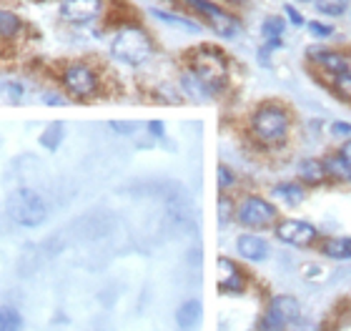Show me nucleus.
<instances>
[{
  "label": "nucleus",
  "mask_w": 351,
  "mask_h": 331,
  "mask_svg": "<svg viewBox=\"0 0 351 331\" xmlns=\"http://www.w3.org/2000/svg\"><path fill=\"white\" fill-rule=\"evenodd\" d=\"M154 53V43L146 30L141 28H123L118 30L116 38L110 40V56L128 66H141L146 63Z\"/></svg>",
  "instance_id": "nucleus-1"
},
{
  "label": "nucleus",
  "mask_w": 351,
  "mask_h": 331,
  "mask_svg": "<svg viewBox=\"0 0 351 331\" xmlns=\"http://www.w3.org/2000/svg\"><path fill=\"white\" fill-rule=\"evenodd\" d=\"M289 113H286L281 106L276 103H263L256 108V113L251 116V131L261 143L266 146H274V143H281L289 133Z\"/></svg>",
  "instance_id": "nucleus-2"
},
{
  "label": "nucleus",
  "mask_w": 351,
  "mask_h": 331,
  "mask_svg": "<svg viewBox=\"0 0 351 331\" xmlns=\"http://www.w3.org/2000/svg\"><path fill=\"white\" fill-rule=\"evenodd\" d=\"M191 63H193V66H191V73L196 75V78H201L204 86L211 90L213 96L226 86L228 63L216 48H198V51L193 53Z\"/></svg>",
  "instance_id": "nucleus-3"
},
{
  "label": "nucleus",
  "mask_w": 351,
  "mask_h": 331,
  "mask_svg": "<svg viewBox=\"0 0 351 331\" xmlns=\"http://www.w3.org/2000/svg\"><path fill=\"white\" fill-rule=\"evenodd\" d=\"M8 216L18 226L36 228L45 221L48 208H45V201L33 188H18V191H13L8 196Z\"/></svg>",
  "instance_id": "nucleus-4"
},
{
  "label": "nucleus",
  "mask_w": 351,
  "mask_h": 331,
  "mask_svg": "<svg viewBox=\"0 0 351 331\" xmlns=\"http://www.w3.org/2000/svg\"><path fill=\"white\" fill-rule=\"evenodd\" d=\"M236 219L243 228H269L276 221V206L261 196H249L239 206Z\"/></svg>",
  "instance_id": "nucleus-5"
},
{
  "label": "nucleus",
  "mask_w": 351,
  "mask_h": 331,
  "mask_svg": "<svg viewBox=\"0 0 351 331\" xmlns=\"http://www.w3.org/2000/svg\"><path fill=\"white\" fill-rule=\"evenodd\" d=\"M63 83H66V90L78 101H86V98H93L98 93V75L90 66L86 63H73V66L66 68L63 73Z\"/></svg>",
  "instance_id": "nucleus-6"
},
{
  "label": "nucleus",
  "mask_w": 351,
  "mask_h": 331,
  "mask_svg": "<svg viewBox=\"0 0 351 331\" xmlns=\"http://www.w3.org/2000/svg\"><path fill=\"white\" fill-rule=\"evenodd\" d=\"M276 238L289 243V246L304 249V246H311L316 241V228L311 223H306V221L289 219V221H281L276 226Z\"/></svg>",
  "instance_id": "nucleus-7"
},
{
  "label": "nucleus",
  "mask_w": 351,
  "mask_h": 331,
  "mask_svg": "<svg viewBox=\"0 0 351 331\" xmlns=\"http://www.w3.org/2000/svg\"><path fill=\"white\" fill-rule=\"evenodd\" d=\"M193 10H198L201 15H206L208 21H211V28L219 33V36H223V38H231V36H236V21L231 18L228 13H223L219 5H213V3H208V0H186Z\"/></svg>",
  "instance_id": "nucleus-8"
},
{
  "label": "nucleus",
  "mask_w": 351,
  "mask_h": 331,
  "mask_svg": "<svg viewBox=\"0 0 351 331\" xmlns=\"http://www.w3.org/2000/svg\"><path fill=\"white\" fill-rule=\"evenodd\" d=\"M101 0H63L60 15L71 23H88L101 13Z\"/></svg>",
  "instance_id": "nucleus-9"
},
{
  "label": "nucleus",
  "mask_w": 351,
  "mask_h": 331,
  "mask_svg": "<svg viewBox=\"0 0 351 331\" xmlns=\"http://www.w3.org/2000/svg\"><path fill=\"white\" fill-rule=\"evenodd\" d=\"M236 251H239L241 258L256 264V261H263V258L269 256V243L256 234H241L236 238Z\"/></svg>",
  "instance_id": "nucleus-10"
},
{
  "label": "nucleus",
  "mask_w": 351,
  "mask_h": 331,
  "mask_svg": "<svg viewBox=\"0 0 351 331\" xmlns=\"http://www.w3.org/2000/svg\"><path fill=\"white\" fill-rule=\"evenodd\" d=\"M219 271H221V291L223 294H241L243 289H246V279H243V273L239 271V266L234 261H228V258H221L219 261Z\"/></svg>",
  "instance_id": "nucleus-11"
},
{
  "label": "nucleus",
  "mask_w": 351,
  "mask_h": 331,
  "mask_svg": "<svg viewBox=\"0 0 351 331\" xmlns=\"http://www.w3.org/2000/svg\"><path fill=\"white\" fill-rule=\"evenodd\" d=\"M308 56L314 58V63L324 68V71H329L334 75H341V73H349L351 71V63L349 58H344L341 53H334V51H322V48H311Z\"/></svg>",
  "instance_id": "nucleus-12"
},
{
  "label": "nucleus",
  "mask_w": 351,
  "mask_h": 331,
  "mask_svg": "<svg viewBox=\"0 0 351 331\" xmlns=\"http://www.w3.org/2000/svg\"><path fill=\"white\" fill-rule=\"evenodd\" d=\"M201 317H204V306H201L198 299L183 302L181 306H178V311H176V321H178L181 329H193V326L201 321Z\"/></svg>",
  "instance_id": "nucleus-13"
},
{
  "label": "nucleus",
  "mask_w": 351,
  "mask_h": 331,
  "mask_svg": "<svg viewBox=\"0 0 351 331\" xmlns=\"http://www.w3.org/2000/svg\"><path fill=\"white\" fill-rule=\"evenodd\" d=\"M324 171H326V178L331 181H339V184H351V163L346 158H341V154L329 156L324 161Z\"/></svg>",
  "instance_id": "nucleus-14"
},
{
  "label": "nucleus",
  "mask_w": 351,
  "mask_h": 331,
  "mask_svg": "<svg viewBox=\"0 0 351 331\" xmlns=\"http://www.w3.org/2000/svg\"><path fill=\"white\" fill-rule=\"evenodd\" d=\"M269 309L276 311L278 317L286 319L289 324H293V321L299 319V314H301L299 302H296L293 296H289V294H278V296H274V299H271V304H269Z\"/></svg>",
  "instance_id": "nucleus-15"
},
{
  "label": "nucleus",
  "mask_w": 351,
  "mask_h": 331,
  "mask_svg": "<svg viewBox=\"0 0 351 331\" xmlns=\"http://www.w3.org/2000/svg\"><path fill=\"white\" fill-rule=\"evenodd\" d=\"M322 251L329 258H337V261H344L351 258V236H339V238H329L324 243Z\"/></svg>",
  "instance_id": "nucleus-16"
},
{
  "label": "nucleus",
  "mask_w": 351,
  "mask_h": 331,
  "mask_svg": "<svg viewBox=\"0 0 351 331\" xmlns=\"http://www.w3.org/2000/svg\"><path fill=\"white\" fill-rule=\"evenodd\" d=\"M21 28H23L21 18H18L13 10L0 8V38H3V40H10V38H15L21 33Z\"/></svg>",
  "instance_id": "nucleus-17"
},
{
  "label": "nucleus",
  "mask_w": 351,
  "mask_h": 331,
  "mask_svg": "<svg viewBox=\"0 0 351 331\" xmlns=\"http://www.w3.org/2000/svg\"><path fill=\"white\" fill-rule=\"evenodd\" d=\"M63 138H66V125L60 123V121H56V123H51L40 133V146L48 148V151H56L63 143Z\"/></svg>",
  "instance_id": "nucleus-18"
},
{
  "label": "nucleus",
  "mask_w": 351,
  "mask_h": 331,
  "mask_svg": "<svg viewBox=\"0 0 351 331\" xmlns=\"http://www.w3.org/2000/svg\"><path fill=\"white\" fill-rule=\"evenodd\" d=\"M23 317L15 306H0V331H21Z\"/></svg>",
  "instance_id": "nucleus-19"
},
{
  "label": "nucleus",
  "mask_w": 351,
  "mask_h": 331,
  "mask_svg": "<svg viewBox=\"0 0 351 331\" xmlns=\"http://www.w3.org/2000/svg\"><path fill=\"white\" fill-rule=\"evenodd\" d=\"M274 196L276 199H284L286 204H301L304 201V188H301L299 184H278L276 188H274Z\"/></svg>",
  "instance_id": "nucleus-20"
},
{
  "label": "nucleus",
  "mask_w": 351,
  "mask_h": 331,
  "mask_svg": "<svg viewBox=\"0 0 351 331\" xmlns=\"http://www.w3.org/2000/svg\"><path fill=\"white\" fill-rule=\"evenodd\" d=\"M299 173L304 181H308V184H322L324 178H326V171H324L322 161H304L301 163Z\"/></svg>",
  "instance_id": "nucleus-21"
},
{
  "label": "nucleus",
  "mask_w": 351,
  "mask_h": 331,
  "mask_svg": "<svg viewBox=\"0 0 351 331\" xmlns=\"http://www.w3.org/2000/svg\"><path fill=\"white\" fill-rule=\"evenodd\" d=\"M314 5L319 13L329 15V18H339L349 10V0H314Z\"/></svg>",
  "instance_id": "nucleus-22"
},
{
  "label": "nucleus",
  "mask_w": 351,
  "mask_h": 331,
  "mask_svg": "<svg viewBox=\"0 0 351 331\" xmlns=\"http://www.w3.org/2000/svg\"><path fill=\"white\" fill-rule=\"evenodd\" d=\"M154 15L158 18V21L169 23V25H178V28H183V30H193V33L198 30V25H193V23L186 21V18H178V15H173V13H163V10H154Z\"/></svg>",
  "instance_id": "nucleus-23"
},
{
  "label": "nucleus",
  "mask_w": 351,
  "mask_h": 331,
  "mask_svg": "<svg viewBox=\"0 0 351 331\" xmlns=\"http://www.w3.org/2000/svg\"><path fill=\"white\" fill-rule=\"evenodd\" d=\"M334 90H337L339 98H344V101H351V71L349 73H341L334 78Z\"/></svg>",
  "instance_id": "nucleus-24"
},
{
  "label": "nucleus",
  "mask_w": 351,
  "mask_h": 331,
  "mask_svg": "<svg viewBox=\"0 0 351 331\" xmlns=\"http://www.w3.org/2000/svg\"><path fill=\"white\" fill-rule=\"evenodd\" d=\"M281 30H284V23L278 21V18H269V21L263 23V36L269 38V40L281 36Z\"/></svg>",
  "instance_id": "nucleus-25"
},
{
  "label": "nucleus",
  "mask_w": 351,
  "mask_h": 331,
  "mask_svg": "<svg viewBox=\"0 0 351 331\" xmlns=\"http://www.w3.org/2000/svg\"><path fill=\"white\" fill-rule=\"evenodd\" d=\"M234 181H236V176H234V171L228 169V166H219V186L226 191V188H231L234 186Z\"/></svg>",
  "instance_id": "nucleus-26"
},
{
  "label": "nucleus",
  "mask_w": 351,
  "mask_h": 331,
  "mask_svg": "<svg viewBox=\"0 0 351 331\" xmlns=\"http://www.w3.org/2000/svg\"><path fill=\"white\" fill-rule=\"evenodd\" d=\"M331 131L337 133V136H351V123L337 121V123H331Z\"/></svg>",
  "instance_id": "nucleus-27"
},
{
  "label": "nucleus",
  "mask_w": 351,
  "mask_h": 331,
  "mask_svg": "<svg viewBox=\"0 0 351 331\" xmlns=\"http://www.w3.org/2000/svg\"><path fill=\"white\" fill-rule=\"evenodd\" d=\"M308 28H311V33H316V36H331V33H334L331 25H319V23H308Z\"/></svg>",
  "instance_id": "nucleus-28"
},
{
  "label": "nucleus",
  "mask_w": 351,
  "mask_h": 331,
  "mask_svg": "<svg viewBox=\"0 0 351 331\" xmlns=\"http://www.w3.org/2000/svg\"><path fill=\"white\" fill-rule=\"evenodd\" d=\"M148 131H151V136H156V138H163V136H166V128H163V123H158V121L148 123Z\"/></svg>",
  "instance_id": "nucleus-29"
},
{
  "label": "nucleus",
  "mask_w": 351,
  "mask_h": 331,
  "mask_svg": "<svg viewBox=\"0 0 351 331\" xmlns=\"http://www.w3.org/2000/svg\"><path fill=\"white\" fill-rule=\"evenodd\" d=\"M110 128H113L116 133H133V131H136V125H133V123H121V121L110 123Z\"/></svg>",
  "instance_id": "nucleus-30"
},
{
  "label": "nucleus",
  "mask_w": 351,
  "mask_h": 331,
  "mask_svg": "<svg viewBox=\"0 0 351 331\" xmlns=\"http://www.w3.org/2000/svg\"><path fill=\"white\" fill-rule=\"evenodd\" d=\"M286 15L293 21V25H304V18H301V13L296 10V8H291V5H286Z\"/></svg>",
  "instance_id": "nucleus-31"
},
{
  "label": "nucleus",
  "mask_w": 351,
  "mask_h": 331,
  "mask_svg": "<svg viewBox=\"0 0 351 331\" xmlns=\"http://www.w3.org/2000/svg\"><path fill=\"white\" fill-rule=\"evenodd\" d=\"M339 154H341V158H346V161L351 163V138L346 140L344 146H341V151H339Z\"/></svg>",
  "instance_id": "nucleus-32"
},
{
  "label": "nucleus",
  "mask_w": 351,
  "mask_h": 331,
  "mask_svg": "<svg viewBox=\"0 0 351 331\" xmlns=\"http://www.w3.org/2000/svg\"><path fill=\"white\" fill-rule=\"evenodd\" d=\"M226 219H228V201L221 199V221H226Z\"/></svg>",
  "instance_id": "nucleus-33"
},
{
  "label": "nucleus",
  "mask_w": 351,
  "mask_h": 331,
  "mask_svg": "<svg viewBox=\"0 0 351 331\" xmlns=\"http://www.w3.org/2000/svg\"><path fill=\"white\" fill-rule=\"evenodd\" d=\"M231 3H239V5H243V3H246V0H231Z\"/></svg>",
  "instance_id": "nucleus-34"
}]
</instances>
